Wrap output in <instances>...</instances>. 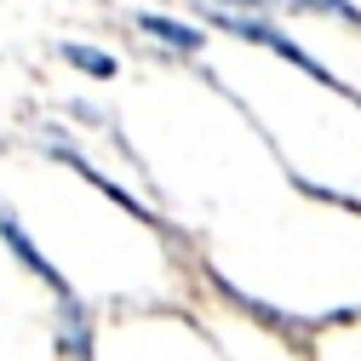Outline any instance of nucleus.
Returning <instances> with one entry per match:
<instances>
[{
    "instance_id": "nucleus-2",
    "label": "nucleus",
    "mask_w": 361,
    "mask_h": 361,
    "mask_svg": "<svg viewBox=\"0 0 361 361\" xmlns=\"http://www.w3.org/2000/svg\"><path fill=\"white\" fill-rule=\"evenodd\" d=\"M138 29H144V35H155V40H166V47H184V52H195V47H201V29L172 23V18H155V12H144V18H138Z\"/></svg>"
},
{
    "instance_id": "nucleus-1",
    "label": "nucleus",
    "mask_w": 361,
    "mask_h": 361,
    "mask_svg": "<svg viewBox=\"0 0 361 361\" xmlns=\"http://www.w3.org/2000/svg\"><path fill=\"white\" fill-rule=\"evenodd\" d=\"M0 235H6V241H12V252H18V258H23V264H29V276H40V281H47V287H58V293H63V298H69V287H63V276H58V269H52V264H47V258H40V252H35V247H29V235H23V230H18V218H12V212H6V207H0Z\"/></svg>"
},
{
    "instance_id": "nucleus-3",
    "label": "nucleus",
    "mask_w": 361,
    "mask_h": 361,
    "mask_svg": "<svg viewBox=\"0 0 361 361\" xmlns=\"http://www.w3.org/2000/svg\"><path fill=\"white\" fill-rule=\"evenodd\" d=\"M63 58H69L75 69H86V75H98V80H115V58H109V52H98V47H80V40H63Z\"/></svg>"
}]
</instances>
